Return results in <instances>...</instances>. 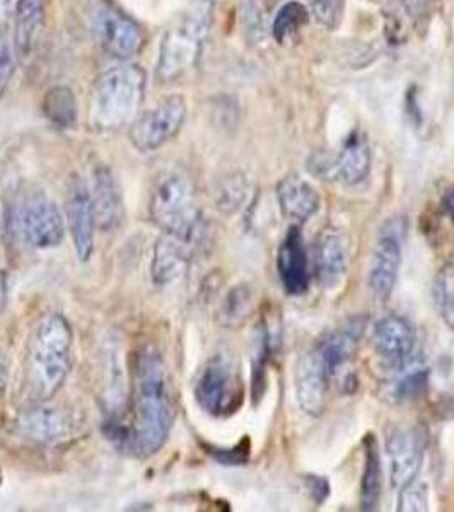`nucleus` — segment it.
Wrapping results in <instances>:
<instances>
[{"label":"nucleus","instance_id":"9b49d317","mask_svg":"<svg viewBox=\"0 0 454 512\" xmlns=\"http://www.w3.org/2000/svg\"><path fill=\"white\" fill-rule=\"evenodd\" d=\"M373 164V154L367 142L366 135L361 130H354L345 139L335 158H318L316 164H309L316 176L326 180L340 181L344 185H357L366 180Z\"/></svg>","mask_w":454,"mask_h":512},{"label":"nucleus","instance_id":"dca6fc26","mask_svg":"<svg viewBox=\"0 0 454 512\" xmlns=\"http://www.w3.org/2000/svg\"><path fill=\"white\" fill-rule=\"evenodd\" d=\"M18 427L24 437L45 446L62 443L72 432V424L64 408L47 405L41 400L24 410Z\"/></svg>","mask_w":454,"mask_h":512},{"label":"nucleus","instance_id":"7c9ffc66","mask_svg":"<svg viewBox=\"0 0 454 512\" xmlns=\"http://www.w3.org/2000/svg\"><path fill=\"white\" fill-rule=\"evenodd\" d=\"M398 511H429V487H427V483L419 482L415 478L414 482L407 483L405 487H402L400 497H398Z\"/></svg>","mask_w":454,"mask_h":512},{"label":"nucleus","instance_id":"ddd939ff","mask_svg":"<svg viewBox=\"0 0 454 512\" xmlns=\"http://www.w3.org/2000/svg\"><path fill=\"white\" fill-rule=\"evenodd\" d=\"M65 212L69 233L74 241L77 256L81 262H88L94 250V229H96V214H94L93 197L89 183L82 178H72L65 197Z\"/></svg>","mask_w":454,"mask_h":512},{"label":"nucleus","instance_id":"39448f33","mask_svg":"<svg viewBox=\"0 0 454 512\" xmlns=\"http://www.w3.org/2000/svg\"><path fill=\"white\" fill-rule=\"evenodd\" d=\"M212 26V0H193L164 33L159 48L156 79L161 84L180 81L198 64Z\"/></svg>","mask_w":454,"mask_h":512},{"label":"nucleus","instance_id":"a211bd4d","mask_svg":"<svg viewBox=\"0 0 454 512\" xmlns=\"http://www.w3.org/2000/svg\"><path fill=\"white\" fill-rule=\"evenodd\" d=\"M277 272L282 287L289 296H303L304 292H308L311 279L308 253L303 233L297 226H292L287 231L286 238L280 245L277 253Z\"/></svg>","mask_w":454,"mask_h":512},{"label":"nucleus","instance_id":"412c9836","mask_svg":"<svg viewBox=\"0 0 454 512\" xmlns=\"http://www.w3.org/2000/svg\"><path fill=\"white\" fill-rule=\"evenodd\" d=\"M14 48L19 62L33 57L40 45L41 33L45 28V2L43 0H16L14 11Z\"/></svg>","mask_w":454,"mask_h":512},{"label":"nucleus","instance_id":"b1692460","mask_svg":"<svg viewBox=\"0 0 454 512\" xmlns=\"http://www.w3.org/2000/svg\"><path fill=\"white\" fill-rule=\"evenodd\" d=\"M383 490V468L376 437L364 439V472L361 480L362 511H376Z\"/></svg>","mask_w":454,"mask_h":512},{"label":"nucleus","instance_id":"c85d7f7f","mask_svg":"<svg viewBox=\"0 0 454 512\" xmlns=\"http://www.w3.org/2000/svg\"><path fill=\"white\" fill-rule=\"evenodd\" d=\"M253 308V294L246 286L234 287L229 292L222 309V315L226 318L229 325H239L248 318Z\"/></svg>","mask_w":454,"mask_h":512},{"label":"nucleus","instance_id":"c756f323","mask_svg":"<svg viewBox=\"0 0 454 512\" xmlns=\"http://www.w3.org/2000/svg\"><path fill=\"white\" fill-rule=\"evenodd\" d=\"M309 14L326 30H335L342 23L344 0H306Z\"/></svg>","mask_w":454,"mask_h":512},{"label":"nucleus","instance_id":"473e14b6","mask_svg":"<svg viewBox=\"0 0 454 512\" xmlns=\"http://www.w3.org/2000/svg\"><path fill=\"white\" fill-rule=\"evenodd\" d=\"M207 453H209L214 460L222 463V465H245V463H248V460H250V443H248V439H245L243 443H239L238 446H234V448L231 449L207 446Z\"/></svg>","mask_w":454,"mask_h":512},{"label":"nucleus","instance_id":"2f4dec72","mask_svg":"<svg viewBox=\"0 0 454 512\" xmlns=\"http://www.w3.org/2000/svg\"><path fill=\"white\" fill-rule=\"evenodd\" d=\"M16 62H18V55H16L14 43L4 31L0 30V98L6 94L11 84Z\"/></svg>","mask_w":454,"mask_h":512},{"label":"nucleus","instance_id":"ea45409f","mask_svg":"<svg viewBox=\"0 0 454 512\" xmlns=\"http://www.w3.org/2000/svg\"><path fill=\"white\" fill-rule=\"evenodd\" d=\"M7 383V364L4 361V357L0 355V391L6 388Z\"/></svg>","mask_w":454,"mask_h":512},{"label":"nucleus","instance_id":"f3484780","mask_svg":"<svg viewBox=\"0 0 454 512\" xmlns=\"http://www.w3.org/2000/svg\"><path fill=\"white\" fill-rule=\"evenodd\" d=\"M373 345L379 359L388 366L393 369L405 366L414 357V326L402 316H386L374 328Z\"/></svg>","mask_w":454,"mask_h":512},{"label":"nucleus","instance_id":"58836bf2","mask_svg":"<svg viewBox=\"0 0 454 512\" xmlns=\"http://www.w3.org/2000/svg\"><path fill=\"white\" fill-rule=\"evenodd\" d=\"M444 207H446V212H448L454 224V187L446 193V197H444Z\"/></svg>","mask_w":454,"mask_h":512},{"label":"nucleus","instance_id":"72a5a7b5","mask_svg":"<svg viewBox=\"0 0 454 512\" xmlns=\"http://www.w3.org/2000/svg\"><path fill=\"white\" fill-rule=\"evenodd\" d=\"M304 483H306V489H308L309 495L313 497L316 504L325 502L326 497L330 495V483L326 478L309 475V477L304 478Z\"/></svg>","mask_w":454,"mask_h":512},{"label":"nucleus","instance_id":"f8f14e48","mask_svg":"<svg viewBox=\"0 0 454 512\" xmlns=\"http://www.w3.org/2000/svg\"><path fill=\"white\" fill-rule=\"evenodd\" d=\"M424 436L408 425H393L386 434V453L390 456L391 485L402 489L414 482L424 461Z\"/></svg>","mask_w":454,"mask_h":512},{"label":"nucleus","instance_id":"6ab92c4d","mask_svg":"<svg viewBox=\"0 0 454 512\" xmlns=\"http://www.w3.org/2000/svg\"><path fill=\"white\" fill-rule=\"evenodd\" d=\"M366 326V318H352L316 342L313 349L332 376H335L338 369L356 352L357 345L366 332Z\"/></svg>","mask_w":454,"mask_h":512},{"label":"nucleus","instance_id":"0eeeda50","mask_svg":"<svg viewBox=\"0 0 454 512\" xmlns=\"http://www.w3.org/2000/svg\"><path fill=\"white\" fill-rule=\"evenodd\" d=\"M88 18L94 41L111 57L132 59L144 48V30L113 0H89Z\"/></svg>","mask_w":454,"mask_h":512},{"label":"nucleus","instance_id":"1a4fd4ad","mask_svg":"<svg viewBox=\"0 0 454 512\" xmlns=\"http://www.w3.org/2000/svg\"><path fill=\"white\" fill-rule=\"evenodd\" d=\"M195 398L207 414L226 417L241 407L243 384L233 366L226 359L216 357L198 376Z\"/></svg>","mask_w":454,"mask_h":512},{"label":"nucleus","instance_id":"7ed1b4c3","mask_svg":"<svg viewBox=\"0 0 454 512\" xmlns=\"http://www.w3.org/2000/svg\"><path fill=\"white\" fill-rule=\"evenodd\" d=\"M146 94V72L135 64L115 65L94 82L89 99V128L117 132L134 120Z\"/></svg>","mask_w":454,"mask_h":512},{"label":"nucleus","instance_id":"20e7f679","mask_svg":"<svg viewBox=\"0 0 454 512\" xmlns=\"http://www.w3.org/2000/svg\"><path fill=\"white\" fill-rule=\"evenodd\" d=\"M74 335L69 321L59 313L41 318L28 345V381L40 400L64 386L72 364Z\"/></svg>","mask_w":454,"mask_h":512},{"label":"nucleus","instance_id":"f257e3e1","mask_svg":"<svg viewBox=\"0 0 454 512\" xmlns=\"http://www.w3.org/2000/svg\"><path fill=\"white\" fill-rule=\"evenodd\" d=\"M132 379L134 417L129 427V446L135 454L147 458L163 448L175 422V402L158 350L144 347L137 352Z\"/></svg>","mask_w":454,"mask_h":512},{"label":"nucleus","instance_id":"4be33fe9","mask_svg":"<svg viewBox=\"0 0 454 512\" xmlns=\"http://www.w3.org/2000/svg\"><path fill=\"white\" fill-rule=\"evenodd\" d=\"M198 250L183 239L175 238L171 234H163L154 246L152 256V279L159 286H166L173 280L180 279L187 272L188 265Z\"/></svg>","mask_w":454,"mask_h":512},{"label":"nucleus","instance_id":"4c0bfd02","mask_svg":"<svg viewBox=\"0 0 454 512\" xmlns=\"http://www.w3.org/2000/svg\"><path fill=\"white\" fill-rule=\"evenodd\" d=\"M7 301V277L4 272H0V311L6 306Z\"/></svg>","mask_w":454,"mask_h":512},{"label":"nucleus","instance_id":"9d476101","mask_svg":"<svg viewBox=\"0 0 454 512\" xmlns=\"http://www.w3.org/2000/svg\"><path fill=\"white\" fill-rule=\"evenodd\" d=\"M405 231H407L405 221L393 219L381 231L376 246H374L367 284L378 299H388L395 289L396 280L400 274V265H402V245Z\"/></svg>","mask_w":454,"mask_h":512},{"label":"nucleus","instance_id":"c9c22d12","mask_svg":"<svg viewBox=\"0 0 454 512\" xmlns=\"http://www.w3.org/2000/svg\"><path fill=\"white\" fill-rule=\"evenodd\" d=\"M441 311H443V318L446 320L449 326H451V330L454 332V299L448 294H443L441 296Z\"/></svg>","mask_w":454,"mask_h":512},{"label":"nucleus","instance_id":"4468645a","mask_svg":"<svg viewBox=\"0 0 454 512\" xmlns=\"http://www.w3.org/2000/svg\"><path fill=\"white\" fill-rule=\"evenodd\" d=\"M332 374L311 347L299 357L296 367L297 405L309 417H321L328 405Z\"/></svg>","mask_w":454,"mask_h":512},{"label":"nucleus","instance_id":"aec40b11","mask_svg":"<svg viewBox=\"0 0 454 512\" xmlns=\"http://www.w3.org/2000/svg\"><path fill=\"white\" fill-rule=\"evenodd\" d=\"M91 197H93L96 224L103 231H110L118 226L123 216V195L118 180L105 164H98L93 169L91 181Z\"/></svg>","mask_w":454,"mask_h":512},{"label":"nucleus","instance_id":"bb28decb","mask_svg":"<svg viewBox=\"0 0 454 512\" xmlns=\"http://www.w3.org/2000/svg\"><path fill=\"white\" fill-rule=\"evenodd\" d=\"M309 16H311L309 9L303 2H297V0L286 2L277 11L272 23V35L275 41L280 45H286L294 40V36L308 24Z\"/></svg>","mask_w":454,"mask_h":512},{"label":"nucleus","instance_id":"cd10ccee","mask_svg":"<svg viewBox=\"0 0 454 512\" xmlns=\"http://www.w3.org/2000/svg\"><path fill=\"white\" fill-rule=\"evenodd\" d=\"M248 195H250V185H248L245 176H229L217 192V205L226 214H234V212L243 209V205L248 200Z\"/></svg>","mask_w":454,"mask_h":512},{"label":"nucleus","instance_id":"393cba45","mask_svg":"<svg viewBox=\"0 0 454 512\" xmlns=\"http://www.w3.org/2000/svg\"><path fill=\"white\" fill-rule=\"evenodd\" d=\"M43 113L55 127H74L77 120V103L72 89L67 86L48 89L43 98Z\"/></svg>","mask_w":454,"mask_h":512},{"label":"nucleus","instance_id":"e433bc0d","mask_svg":"<svg viewBox=\"0 0 454 512\" xmlns=\"http://www.w3.org/2000/svg\"><path fill=\"white\" fill-rule=\"evenodd\" d=\"M12 2H14V0H0V24L4 23V21L11 16V12L14 11ZM14 4H16V2H14Z\"/></svg>","mask_w":454,"mask_h":512},{"label":"nucleus","instance_id":"5701e85b","mask_svg":"<svg viewBox=\"0 0 454 512\" xmlns=\"http://www.w3.org/2000/svg\"><path fill=\"white\" fill-rule=\"evenodd\" d=\"M277 200L282 214L292 221H308L320 210V195L301 176L289 175L277 187Z\"/></svg>","mask_w":454,"mask_h":512},{"label":"nucleus","instance_id":"6e6552de","mask_svg":"<svg viewBox=\"0 0 454 512\" xmlns=\"http://www.w3.org/2000/svg\"><path fill=\"white\" fill-rule=\"evenodd\" d=\"M187 118V101L181 94H171L151 110L142 113L129 130L130 142L140 152L158 151L180 134Z\"/></svg>","mask_w":454,"mask_h":512},{"label":"nucleus","instance_id":"a878e982","mask_svg":"<svg viewBox=\"0 0 454 512\" xmlns=\"http://www.w3.org/2000/svg\"><path fill=\"white\" fill-rule=\"evenodd\" d=\"M410 362L396 369L398 376L391 383V398L395 402H414V400L424 395L425 390H427L429 369L419 366V364H414V367H410Z\"/></svg>","mask_w":454,"mask_h":512},{"label":"nucleus","instance_id":"2eb2a0df","mask_svg":"<svg viewBox=\"0 0 454 512\" xmlns=\"http://www.w3.org/2000/svg\"><path fill=\"white\" fill-rule=\"evenodd\" d=\"M350 263V239L338 227H326L316 239V279L326 291L342 284Z\"/></svg>","mask_w":454,"mask_h":512},{"label":"nucleus","instance_id":"f704fd0d","mask_svg":"<svg viewBox=\"0 0 454 512\" xmlns=\"http://www.w3.org/2000/svg\"><path fill=\"white\" fill-rule=\"evenodd\" d=\"M410 18L422 19L436 6L437 0H400Z\"/></svg>","mask_w":454,"mask_h":512},{"label":"nucleus","instance_id":"423d86ee","mask_svg":"<svg viewBox=\"0 0 454 512\" xmlns=\"http://www.w3.org/2000/svg\"><path fill=\"white\" fill-rule=\"evenodd\" d=\"M7 224L16 238L31 248L47 250L64 239L65 222L59 207L41 190H23L12 198Z\"/></svg>","mask_w":454,"mask_h":512},{"label":"nucleus","instance_id":"f03ea898","mask_svg":"<svg viewBox=\"0 0 454 512\" xmlns=\"http://www.w3.org/2000/svg\"><path fill=\"white\" fill-rule=\"evenodd\" d=\"M149 216L164 234L183 239L198 251L209 241V227L198 209L197 188L185 169H166L156 178L149 197Z\"/></svg>","mask_w":454,"mask_h":512}]
</instances>
